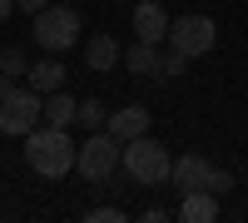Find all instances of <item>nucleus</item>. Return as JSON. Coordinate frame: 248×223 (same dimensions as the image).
<instances>
[{"instance_id": "obj_20", "label": "nucleus", "mask_w": 248, "mask_h": 223, "mask_svg": "<svg viewBox=\"0 0 248 223\" xmlns=\"http://www.w3.org/2000/svg\"><path fill=\"white\" fill-rule=\"evenodd\" d=\"M15 5H20V10H25V15H40V10H45V5H50V0H15Z\"/></svg>"}, {"instance_id": "obj_6", "label": "nucleus", "mask_w": 248, "mask_h": 223, "mask_svg": "<svg viewBox=\"0 0 248 223\" xmlns=\"http://www.w3.org/2000/svg\"><path fill=\"white\" fill-rule=\"evenodd\" d=\"M214 40H218V25L209 15H179V20H169V50H179L184 59L209 55Z\"/></svg>"}, {"instance_id": "obj_1", "label": "nucleus", "mask_w": 248, "mask_h": 223, "mask_svg": "<svg viewBox=\"0 0 248 223\" xmlns=\"http://www.w3.org/2000/svg\"><path fill=\"white\" fill-rule=\"evenodd\" d=\"M75 154H79V144H75L60 124H35V129L25 134V164H30L40 178H65V174L75 169Z\"/></svg>"}, {"instance_id": "obj_21", "label": "nucleus", "mask_w": 248, "mask_h": 223, "mask_svg": "<svg viewBox=\"0 0 248 223\" xmlns=\"http://www.w3.org/2000/svg\"><path fill=\"white\" fill-rule=\"evenodd\" d=\"M10 89H15V74H0V99H5Z\"/></svg>"}, {"instance_id": "obj_2", "label": "nucleus", "mask_w": 248, "mask_h": 223, "mask_svg": "<svg viewBox=\"0 0 248 223\" xmlns=\"http://www.w3.org/2000/svg\"><path fill=\"white\" fill-rule=\"evenodd\" d=\"M124 169H129L134 184L144 189H154V184H169V169H174V159H169V144H159L154 134H139L124 144V159H119Z\"/></svg>"}, {"instance_id": "obj_3", "label": "nucleus", "mask_w": 248, "mask_h": 223, "mask_svg": "<svg viewBox=\"0 0 248 223\" xmlns=\"http://www.w3.org/2000/svg\"><path fill=\"white\" fill-rule=\"evenodd\" d=\"M35 20V45L45 50V55H60V50H70L75 40H79V10L75 5H65V0H60V5H45L40 15H30Z\"/></svg>"}, {"instance_id": "obj_10", "label": "nucleus", "mask_w": 248, "mask_h": 223, "mask_svg": "<svg viewBox=\"0 0 248 223\" xmlns=\"http://www.w3.org/2000/svg\"><path fill=\"white\" fill-rule=\"evenodd\" d=\"M179 218H184V223H214V218H218V193H209V189L184 193V198H179Z\"/></svg>"}, {"instance_id": "obj_4", "label": "nucleus", "mask_w": 248, "mask_h": 223, "mask_svg": "<svg viewBox=\"0 0 248 223\" xmlns=\"http://www.w3.org/2000/svg\"><path fill=\"white\" fill-rule=\"evenodd\" d=\"M119 159H124V144H119L109 129H94V134H85V144H79L75 169L85 174L90 184H105V178L119 169Z\"/></svg>"}, {"instance_id": "obj_12", "label": "nucleus", "mask_w": 248, "mask_h": 223, "mask_svg": "<svg viewBox=\"0 0 248 223\" xmlns=\"http://www.w3.org/2000/svg\"><path fill=\"white\" fill-rule=\"evenodd\" d=\"M25 79H30V89H40V94H50V89H65V65L45 55L40 65H30V70H25Z\"/></svg>"}, {"instance_id": "obj_17", "label": "nucleus", "mask_w": 248, "mask_h": 223, "mask_svg": "<svg viewBox=\"0 0 248 223\" xmlns=\"http://www.w3.org/2000/svg\"><path fill=\"white\" fill-rule=\"evenodd\" d=\"M25 70H30V65H25V55H20L15 45L0 50V74H25Z\"/></svg>"}, {"instance_id": "obj_14", "label": "nucleus", "mask_w": 248, "mask_h": 223, "mask_svg": "<svg viewBox=\"0 0 248 223\" xmlns=\"http://www.w3.org/2000/svg\"><path fill=\"white\" fill-rule=\"evenodd\" d=\"M119 59L129 65V74H154V65H159V45H149V40H134V45L124 50Z\"/></svg>"}, {"instance_id": "obj_13", "label": "nucleus", "mask_w": 248, "mask_h": 223, "mask_svg": "<svg viewBox=\"0 0 248 223\" xmlns=\"http://www.w3.org/2000/svg\"><path fill=\"white\" fill-rule=\"evenodd\" d=\"M75 109H79L75 94H65V89H50V94H45V124L70 129V124H75Z\"/></svg>"}, {"instance_id": "obj_5", "label": "nucleus", "mask_w": 248, "mask_h": 223, "mask_svg": "<svg viewBox=\"0 0 248 223\" xmlns=\"http://www.w3.org/2000/svg\"><path fill=\"white\" fill-rule=\"evenodd\" d=\"M40 119H45V94L40 89H10L5 99H0V134L25 139Z\"/></svg>"}, {"instance_id": "obj_11", "label": "nucleus", "mask_w": 248, "mask_h": 223, "mask_svg": "<svg viewBox=\"0 0 248 223\" xmlns=\"http://www.w3.org/2000/svg\"><path fill=\"white\" fill-rule=\"evenodd\" d=\"M119 40L114 35H94L90 40V45H85V70H99V74H105V70H114L119 65Z\"/></svg>"}, {"instance_id": "obj_19", "label": "nucleus", "mask_w": 248, "mask_h": 223, "mask_svg": "<svg viewBox=\"0 0 248 223\" xmlns=\"http://www.w3.org/2000/svg\"><path fill=\"white\" fill-rule=\"evenodd\" d=\"M229 189H233V174H229V169H214V174H209V193H218V198H223Z\"/></svg>"}, {"instance_id": "obj_18", "label": "nucleus", "mask_w": 248, "mask_h": 223, "mask_svg": "<svg viewBox=\"0 0 248 223\" xmlns=\"http://www.w3.org/2000/svg\"><path fill=\"white\" fill-rule=\"evenodd\" d=\"M85 218H90V223H124L129 213H124V208H114V204H105V208H90Z\"/></svg>"}, {"instance_id": "obj_16", "label": "nucleus", "mask_w": 248, "mask_h": 223, "mask_svg": "<svg viewBox=\"0 0 248 223\" xmlns=\"http://www.w3.org/2000/svg\"><path fill=\"white\" fill-rule=\"evenodd\" d=\"M184 65H189V59H184L179 50H164V55H159V65H154V74H149V79H174V74H184Z\"/></svg>"}, {"instance_id": "obj_22", "label": "nucleus", "mask_w": 248, "mask_h": 223, "mask_svg": "<svg viewBox=\"0 0 248 223\" xmlns=\"http://www.w3.org/2000/svg\"><path fill=\"white\" fill-rule=\"evenodd\" d=\"M5 20H10V0H0V25H5Z\"/></svg>"}, {"instance_id": "obj_15", "label": "nucleus", "mask_w": 248, "mask_h": 223, "mask_svg": "<svg viewBox=\"0 0 248 223\" xmlns=\"http://www.w3.org/2000/svg\"><path fill=\"white\" fill-rule=\"evenodd\" d=\"M105 104H99V99H79V109H75V124L85 129V134H94V129H105Z\"/></svg>"}, {"instance_id": "obj_9", "label": "nucleus", "mask_w": 248, "mask_h": 223, "mask_svg": "<svg viewBox=\"0 0 248 223\" xmlns=\"http://www.w3.org/2000/svg\"><path fill=\"white\" fill-rule=\"evenodd\" d=\"M105 129L119 139V144H129V139L149 134V109H144V104H124V109H114V114L105 119Z\"/></svg>"}, {"instance_id": "obj_7", "label": "nucleus", "mask_w": 248, "mask_h": 223, "mask_svg": "<svg viewBox=\"0 0 248 223\" xmlns=\"http://www.w3.org/2000/svg\"><path fill=\"white\" fill-rule=\"evenodd\" d=\"M209 174H214V164L203 154H179L174 169H169V184L179 193H194V189H209Z\"/></svg>"}, {"instance_id": "obj_8", "label": "nucleus", "mask_w": 248, "mask_h": 223, "mask_svg": "<svg viewBox=\"0 0 248 223\" xmlns=\"http://www.w3.org/2000/svg\"><path fill=\"white\" fill-rule=\"evenodd\" d=\"M134 40H149V45L169 40V15H164L159 0H139L134 5Z\"/></svg>"}, {"instance_id": "obj_23", "label": "nucleus", "mask_w": 248, "mask_h": 223, "mask_svg": "<svg viewBox=\"0 0 248 223\" xmlns=\"http://www.w3.org/2000/svg\"><path fill=\"white\" fill-rule=\"evenodd\" d=\"M65 5H75V0H65Z\"/></svg>"}]
</instances>
